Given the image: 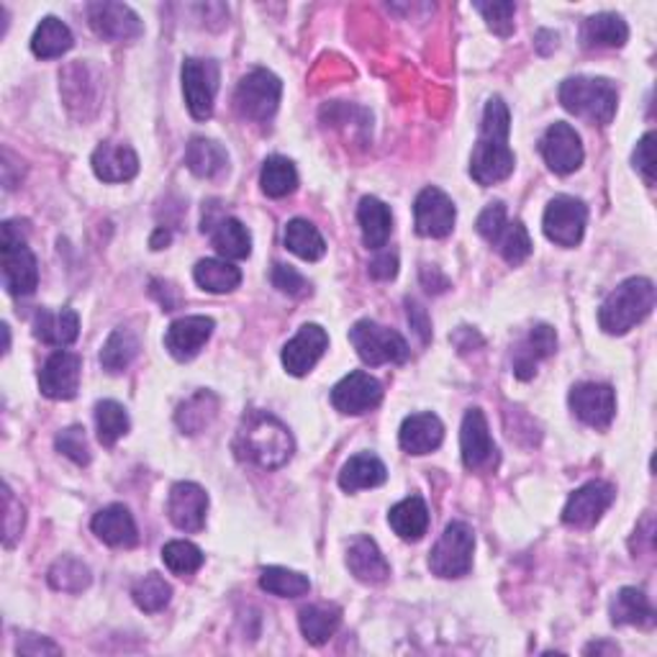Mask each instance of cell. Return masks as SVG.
<instances>
[{
    "label": "cell",
    "mask_w": 657,
    "mask_h": 657,
    "mask_svg": "<svg viewBox=\"0 0 657 657\" xmlns=\"http://www.w3.org/2000/svg\"><path fill=\"white\" fill-rule=\"evenodd\" d=\"M475 534L466 521H453L445 526L437 545L430 553V570L439 578H462L473 568Z\"/></svg>",
    "instance_id": "ba28073f"
},
{
    "label": "cell",
    "mask_w": 657,
    "mask_h": 657,
    "mask_svg": "<svg viewBox=\"0 0 657 657\" xmlns=\"http://www.w3.org/2000/svg\"><path fill=\"white\" fill-rule=\"evenodd\" d=\"M475 11L485 18V24L496 37H511L513 34V13H517V5L509 3V0H501V3H475Z\"/></svg>",
    "instance_id": "c3c4849f"
},
{
    "label": "cell",
    "mask_w": 657,
    "mask_h": 657,
    "mask_svg": "<svg viewBox=\"0 0 657 657\" xmlns=\"http://www.w3.org/2000/svg\"><path fill=\"white\" fill-rule=\"evenodd\" d=\"M442 439H445V426L434 413H413L398 432V442L409 455H430L439 449Z\"/></svg>",
    "instance_id": "484cf974"
},
{
    "label": "cell",
    "mask_w": 657,
    "mask_h": 657,
    "mask_svg": "<svg viewBox=\"0 0 657 657\" xmlns=\"http://www.w3.org/2000/svg\"><path fill=\"white\" fill-rule=\"evenodd\" d=\"M613 496H617V491H613L611 483H585L568 498L566 509H562V521L568 526H575V530H591V526H596L602 521L606 509L613 504Z\"/></svg>",
    "instance_id": "4fadbf2b"
},
{
    "label": "cell",
    "mask_w": 657,
    "mask_h": 657,
    "mask_svg": "<svg viewBox=\"0 0 657 657\" xmlns=\"http://www.w3.org/2000/svg\"><path fill=\"white\" fill-rule=\"evenodd\" d=\"M385 481H388V470H385L383 462L370 453L349 457L339 473V488L347 493L377 488V485H383Z\"/></svg>",
    "instance_id": "d6a6232c"
},
{
    "label": "cell",
    "mask_w": 657,
    "mask_h": 657,
    "mask_svg": "<svg viewBox=\"0 0 657 657\" xmlns=\"http://www.w3.org/2000/svg\"><path fill=\"white\" fill-rule=\"evenodd\" d=\"M88 24L106 41H134L141 37V18L124 3H90Z\"/></svg>",
    "instance_id": "d6986e66"
},
{
    "label": "cell",
    "mask_w": 657,
    "mask_h": 657,
    "mask_svg": "<svg viewBox=\"0 0 657 657\" xmlns=\"http://www.w3.org/2000/svg\"><path fill=\"white\" fill-rule=\"evenodd\" d=\"M260 588L277 598H301L311 591V581L303 573L288 568H265L260 575Z\"/></svg>",
    "instance_id": "7bdbcfd3"
},
{
    "label": "cell",
    "mask_w": 657,
    "mask_h": 657,
    "mask_svg": "<svg viewBox=\"0 0 657 657\" xmlns=\"http://www.w3.org/2000/svg\"><path fill=\"white\" fill-rule=\"evenodd\" d=\"M375 260H370L368 265V273L370 277H375V281H393L398 273V257L393 252H383V249H377Z\"/></svg>",
    "instance_id": "11a10c76"
},
{
    "label": "cell",
    "mask_w": 657,
    "mask_h": 657,
    "mask_svg": "<svg viewBox=\"0 0 657 657\" xmlns=\"http://www.w3.org/2000/svg\"><path fill=\"white\" fill-rule=\"evenodd\" d=\"M213 319L209 317H183L170 324L168 334H164V349L175 357L177 362H188L206 347V342L211 339Z\"/></svg>",
    "instance_id": "44dd1931"
},
{
    "label": "cell",
    "mask_w": 657,
    "mask_h": 657,
    "mask_svg": "<svg viewBox=\"0 0 657 657\" xmlns=\"http://www.w3.org/2000/svg\"><path fill=\"white\" fill-rule=\"evenodd\" d=\"M34 337L49 347H70L80 334V317L73 309L49 311L39 309L34 313Z\"/></svg>",
    "instance_id": "4316f807"
},
{
    "label": "cell",
    "mask_w": 657,
    "mask_h": 657,
    "mask_svg": "<svg viewBox=\"0 0 657 657\" xmlns=\"http://www.w3.org/2000/svg\"><path fill=\"white\" fill-rule=\"evenodd\" d=\"M203 553L193 542L173 540L162 547V562L173 570L175 575H193L203 566Z\"/></svg>",
    "instance_id": "bcb514c9"
},
{
    "label": "cell",
    "mask_w": 657,
    "mask_h": 657,
    "mask_svg": "<svg viewBox=\"0 0 657 657\" xmlns=\"http://www.w3.org/2000/svg\"><path fill=\"white\" fill-rule=\"evenodd\" d=\"M47 581L54 591H62V594H83L90 585L92 575L90 568L85 566L83 560H77L73 555H62L60 560H54L52 568H49Z\"/></svg>",
    "instance_id": "60d3db41"
},
{
    "label": "cell",
    "mask_w": 657,
    "mask_h": 657,
    "mask_svg": "<svg viewBox=\"0 0 657 657\" xmlns=\"http://www.w3.org/2000/svg\"><path fill=\"white\" fill-rule=\"evenodd\" d=\"M585 224H588V209L581 198L555 196L547 203L542 216V232L557 247H578L583 241Z\"/></svg>",
    "instance_id": "30bf717a"
},
{
    "label": "cell",
    "mask_w": 657,
    "mask_h": 657,
    "mask_svg": "<svg viewBox=\"0 0 657 657\" xmlns=\"http://www.w3.org/2000/svg\"><path fill=\"white\" fill-rule=\"evenodd\" d=\"M206 511H209V496L198 483L183 481L170 488L168 517L181 532H201L206 526Z\"/></svg>",
    "instance_id": "ffe728a7"
},
{
    "label": "cell",
    "mask_w": 657,
    "mask_h": 657,
    "mask_svg": "<svg viewBox=\"0 0 657 657\" xmlns=\"http://www.w3.org/2000/svg\"><path fill=\"white\" fill-rule=\"evenodd\" d=\"M221 83L219 62L188 57L183 62V92L190 116L196 121H209L213 116V103Z\"/></svg>",
    "instance_id": "9c48e42d"
},
{
    "label": "cell",
    "mask_w": 657,
    "mask_h": 657,
    "mask_svg": "<svg viewBox=\"0 0 657 657\" xmlns=\"http://www.w3.org/2000/svg\"><path fill=\"white\" fill-rule=\"evenodd\" d=\"M611 621L613 624L624 627H653L655 624V609L649 604V598L645 596V591L640 588H621L617 596L611 598Z\"/></svg>",
    "instance_id": "836d02e7"
},
{
    "label": "cell",
    "mask_w": 657,
    "mask_h": 657,
    "mask_svg": "<svg viewBox=\"0 0 657 657\" xmlns=\"http://www.w3.org/2000/svg\"><path fill=\"white\" fill-rule=\"evenodd\" d=\"M283 96V83L270 70H252L245 75L234 90V109L241 119L265 124L275 116Z\"/></svg>",
    "instance_id": "52a82bcc"
},
{
    "label": "cell",
    "mask_w": 657,
    "mask_h": 657,
    "mask_svg": "<svg viewBox=\"0 0 657 657\" xmlns=\"http://www.w3.org/2000/svg\"><path fill=\"white\" fill-rule=\"evenodd\" d=\"M83 360L75 352H64L57 349L54 355L47 357L45 368L39 373V391L41 396L52 398V401H73L80 388Z\"/></svg>",
    "instance_id": "9a60e30c"
},
{
    "label": "cell",
    "mask_w": 657,
    "mask_h": 657,
    "mask_svg": "<svg viewBox=\"0 0 657 657\" xmlns=\"http://www.w3.org/2000/svg\"><path fill=\"white\" fill-rule=\"evenodd\" d=\"M92 173L103 183H126L139 173V157L121 141H101L90 157Z\"/></svg>",
    "instance_id": "7402d4cb"
},
{
    "label": "cell",
    "mask_w": 657,
    "mask_h": 657,
    "mask_svg": "<svg viewBox=\"0 0 657 657\" xmlns=\"http://www.w3.org/2000/svg\"><path fill=\"white\" fill-rule=\"evenodd\" d=\"M137 355H139L137 334H134L132 328L119 326V328H113V332L109 334V339H106V345L101 349V365H103V370H109V373H113V375L124 373Z\"/></svg>",
    "instance_id": "74e56055"
},
{
    "label": "cell",
    "mask_w": 657,
    "mask_h": 657,
    "mask_svg": "<svg viewBox=\"0 0 657 657\" xmlns=\"http://www.w3.org/2000/svg\"><path fill=\"white\" fill-rule=\"evenodd\" d=\"M630 39V26L617 13H596L581 26V45L585 49H617Z\"/></svg>",
    "instance_id": "83f0119b"
},
{
    "label": "cell",
    "mask_w": 657,
    "mask_h": 657,
    "mask_svg": "<svg viewBox=\"0 0 657 657\" xmlns=\"http://www.w3.org/2000/svg\"><path fill=\"white\" fill-rule=\"evenodd\" d=\"M298 624L309 645H326L342 624V609L337 604H311L298 611Z\"/></svg>",
    "instance_id": "1f68e13d"
},
{
    "label": "cell",
    "mask_w": 657,
    "mask_h": 657,
    "mask_svg": "<svg viewBox=\"0 0 657 657\" xmlns=\"http://www.w3.org/2000/svg\"><path fill=\"white\" fill-rule=\"evenodd\" d=\"M557 349V334L549 324L532 326V332L526 334V339L521 342L517 355H513V375L519 381H532L537 375V362L545 357L555 355Z\"/></svg>",
    "instance_id": "d4e9b609"
},
{
    "label": "cell",
    "mask_w": 657,
    "mask_h": 657,
    "mask_svg": "<svg viewBox=\"0 0 657 657\" xmlns=\"http://www.w3.org/2000/svg\"><path fill=\"white\" fill-rule=\"evenodd\" d=\"M388 524L398 537L406 542H419L430 530V509H426L424 498L409 496L398 501L388 511Z\"/></svg>",
    "instance_id": "4dcf8cb0"
},
{
    "label": "cell",
    "mask_w": 657,
    "mask_h": 657,
    "mask_svg": "<svg viewBox=\"0 0 657 657\" xmlns=\"http://www.w3.org/2000/svg\"><path fill=\"white\" fill-rule=\"evenodd\" d=\"M219 411V398L209 391H198L196 396H190L188 401L181 404V409L175 413L177 426L183 434H198L211 424L213 417Z\"/></svg>",
    "instance_id": "ab89813d"
},
{
    "label": "cell",
    "mask_w": 657,
    "mask_h": 657,
    "mask_svg": "<svg viewBox=\"0 0 657 657\" xmlns=\"http://www.w3.org/2000/svg\"><path fill=\"white\" fill-rule=\"evenodd\" d=\"M211 245L224 260H247L252 255V234L239 219H221L211 226Z\"/></svg>",
    "instance_id": "e575fe53"
},
{
    "label": "cell",
    "mask_w": 657,
    "mask_h": 657,
    "mask_svg": "<svg viewBox=\"0 0 657 657\" xmlns=\"http://www.w3.org/2000/svg\"><path fill=\"white\" fill-rule=\"evenodd\" d=\"M54 445L64 457H70L75 466H88L90 462V447L83 426H67V430L57 434Z\"/></svg>",
    "instance_id": "681fc988"
},
{
    "label": "cell",
    "mask_w": 657,
    "mask_h": 657,
    "mask_svg": "<svg viewBox=\"0 0 657 657\" xmlns=\"http://www.w3.org/2000/svg\"><path fill=\"white\" fill-rule=\"evenodd\" d=\"M285 247L290 249L293 255L301 257L306 262H317L326 255V241L319 234V228L306 219H293L288 221L283 234Z\"/></svg>",
    "instance_id": "8d00e7d4"
},
{
    "label": "cell",
    "mask_w": 657,
    "mask_h": 657,
    "mask_svg": "<svg viewBox=\"0 0 657 657\" xmlns=\"http://www.w3.org/2000/svg\"><path fill=\"white\" fill-rule=\"evenodd\" d=\"M406 306H409V321H411V328H417V334L421 337V342H430L432 339V321L430 317H426V311L421 309V306L417 301H406Z\"/></svg>",
    "instance_id": "6f0895ef"
},
{
    "label": "cell",
    "mask_w": 657,
    "mask_h": 657,
    "mask_svg": "<svg viewBox=\"0 0 657 657\" xmlns=\"http://www.w3.org/2000/svg\"><path fill=\"white\" fill-rule=\"evenodd\" d=\"M273 285L290 298L311 296V283L306 281V277L298 273L296 268L283 265V262H277V265L273 268Z\"/></svg>",
    "instance_id": "816d5d0a"
},
{
    "label": "cell",
    "mask_w": 657,
    "mask_h": 657,
    "mask_svg": "<svg viewBox=\"0 0 657 657\" xmlns=\"http://www.w3.org/2000/svg\"><path fill=\"white\" fill-rule=\"evenodd\" d=\"M170 239H173V234H170V228L160 226V228H157V232L152 234V239H149V247H152V249H162V247H168V245H170Z\"/></svg>",
    "instance_id": "91938a15"
},
{
    "label": "cell",
    "mask_w": 657,
    "mask_h": 657,
    "mask_svg": "<svg viewBox=\"0 0 657 657\" xmlns=\"http://www.w3.org/2000/svg\"><path fill=\"white\" fill-rule=\"evenodd\" d=\"M583 653L585 655H594V653L596 655H604V653L606 655H619V647L617 645H609V642H591V645L585 647Z\"/></svg>",
    "instance_id": "680465c9"
},
{
    "label": "cell",
    "mask_w": 657,
    "mask_h": 657,
    "mask_svg": "<svg viewBox=\"0 0 657 657\" xmlns=\"http://www.w3.org/2000/svg\"><path fill=\"white\" fill-rule=\"evenodd\" d=\"M511 116L501 98H491L485 103L481 134H478L473 157H470V175L478 185L488 188L506 181L517 168V157L509 147Z\"/></svg>",
    "instance_id": "6da1fadb"
},
{
    "label": "cell",
    "mask_w": 657,
    "mask_h": 657,
    "mask_svg": "<svg viewBox=\"0 0 657 657\" xmlns=\"http://www.w3.org/2000/svg\"><path fill=\"white\" fill-rule=\"evenodd\" d=\"M634 170H640V175L645 177L647 185H655V132H647L640 139L637 149L632 154Z\"/></svg>",
    "instance_id": "db71d44e"
},
{
    "label": "cell",
    "mask_w": 657,
    "mask_h": 657,
    "mask_svg": "<svg viewBox=\"0 0 657 657\" xmlns=\"http://www.w3.org/2000/svg\"><path fill=\"white\" fill-rule=\"evenodd\" d=\"M62 647L54 645L52 640L47 637H34V634H28L18 642V655H60Z\"/></svg>",
    "instance_id": "9f6ffc18"
},
{
    "label": "cell",
    "mask_w": 657,
    "mask_h": 657,
    "mask_svg": "<svg viewBox=\"0 0 657 657\" xmlns=\"http://www.w3.org/2000/svg\"><path fill=\"white\" fill-rule=\"evenodd\" d=\"M457 209L453 198L439 188H424L413 203V224L417 234L426 239H445L453 234Z\"/></svg>",
    "instance_id": "8fae6325"
},
{
    "label": "cell",
    "mask_w": 657,
    "mask_h": 657,
    "mask_svg": "<svg viewBox=\"0 0 657 657\" xmlns=\"http://www.w3.org/2000/svg\"><path fill=\"white\" fill-rule=\"evenodd\" d=\"M234 453L239 460L252 462L257 468L277 470L288 466L293 457V437L288 426L273 413L249 411L234 437Z\"/></svg>",
    "instance_id": "7a4b0ae2"
},
{
    "label": "cell",
    "mask_w": 657,
    "mask_h": 657,
    "mask_svg": "<svg viewBox=\"0 0 657 657\" xmlns=\"http://www.w3.org/2000/svg\"><path fill=\"white\" fill-rule=\"evenodd\" d=\"M562 109L581 116L591 124L606 126L617 116V88L604 77H568L560 85Z\"/></svg>",
    "instance_id": "5b68a950"
},
{
    "label": "cell",
    "mask_w": 657,
    "mask_h": 657,
    "mask_svg": "<svg viewBox=\"0 0 657 657\" xmlns=\"http://www.w3.org/2000/svg\"><path fill=\"white\" fill-rule=\"evenodd\" d=\"M570 409L583 424L594 430H609L617 417V393L606 383H578L570 391Z\"/></svg>",
    "instance_id": "2e32d148"
},
{
    "label": "cell",
    "mask_w": 657,
    "mask_h": 657,
    "mask_svg": "<svg viewBox=\"0 0 657 657\" xmlns=\"http://www.w3.org/2000/svg\"><path fill=\"white\" fill-rule=\"evenodd\" d=\"M655 309V283L649 277H630L617 285L598 309V326L611 337H624Z\"/></svg>",
    "instance_id": "3957f363"
},
{
    "label": "cell",
    "mask_w": 657,
    "mask_h": 657,
    "mask_svg": "<svg viewBox=\"0 0 657 657\" xmlns=\"http://www.w3.org/2000/svg\"><path fill=\"white\" fill-rule=\"evenodd\" d=\"M506 224H509V221H506V206L501 201H496V203L485 206L483 213L475 221V228L485 241L496 245V239L501 237Z\"/></svg>",
    "instance_id": "f5cc1de1"
},
{
    "label": "cell",
    "mask_w": 657,
    "mask_h": 657,
    "mask_svg": "<svg viewBox=\"0 0 657 657\" xmlns=\"http://www.w3.org/2000/svg\"><path fill=\"white\" fill-rule=\"evenodd\" d=\"M383 401V385L373 375L355 370L347 377L334 385L332 406L347 417H362V413L373 411Z\"/></svg>",
    "instance_id": "e0dca14e"
},
{
    "label": "cell",
    "mask_w": 657,
    "mask_h": 657,
    "mask_svg": "<svg viewBox=\"0 0 657 657\" xmlns=\"http://www.w3.org/2000/svg\"><path fill=\"white\" fill-rule=\"evenodd\" d=\"M128 413L119 401L96 404V430L103 447H113L128 432Z\"/></svg>",
    "instance_id": "ee69618b"
},
{
    "label": "cell",
    "mask_w": 657,
    "mask_h": 657,
    "mask_svg": "<svg viewBox=\"0 0 657 657\" xmlns=\"http://www.w3.org/2000/svg\"><path fill=\"white\" fill-rule=\"evenodd\" d=\"M193 277H196L198 288L206 293H216V296L237 290L241 283L239 268H234L226 260H201L193 268Z\"/></svg>",
    "instance_id": "f35d334b"
},
{
    "label": "cell",
    "mask_w": 657,
    "mask_h": 657,
    "mask_svg": "<svg viewBox=\"0 0 657 657\" xmlns=\"http://www.w3.org/2000/svg\"><path fill=\"white\" fill-rule=\"evenodd\" d=\"M185 164H188V170L196 177L216 181V177H221L228 170V154L219 141L196 137L185 147Z\"/></svg>",
    "instance_id": "f546056e"
},
{
    "label": "cell",
    "mask_w": 657,
    "mask_h": 657,
    "mask_svg": "<svg viewBox=\"0 0 657 657\" xmlns=\"http://www.w3.org/2000/svg\"><path fill=\"white\" fill-rule=\"evenodd\" d=\"M357 221L362 228V241L368 249H383L393 232V213L381 198L365 196L357 206Z\"/></svg>",
    "instance_id": "f1b7e54d"
},
{
    "label": "cell",
    "mask_w": 657,
    "mask_h": 657,
    "mask_svg": "<svg viewBox=\"0 0 657 657\" xmlns=\"http://www.w3.org/2000/svg\"><path fill=\"white\" fill-rule=\"evenodd\" d=\"M540 152L545 157L547 168L557 175L575 173L585 157L581 134H578L570 124H562V121H557V124H553L545 134H542Z\"/></svg>",
    "instance_id": "5bb4252c"
},
{
    "label": "cell",
    "mask_w": 657,
    "mask_h": 657,
    "mask_svg": "<svg viewBox=\"0 0 657 657\" xmlns=\"http://www.w3.org/2000/svg\"><path fill=\"white\" fill-rule=\"evenodd\" d=\"M260 185H262V193L270 198L290 196V193L298 188L296 164H293L288 157H281V154L268 157L265 164H262Z\"/></svg>",
    "instance_id": "b9f144b4"
},
{
    "label": "cell",
    "mask_w": 657,
    "mask_h": 657,
    "mask_svg": "<svg viewBox=\"0 0 657 657\" xmlns=\"http://www.w3.org/2000/svg\"><path fill=\"white\" fill-rule=\"evenodd\" d=\"M90 530L109 547H134L139 542L137 524L124 504H111L98 511L90 521Z\"/></svg>",
    "instance_id": "603a6c76"
},
{
    "label": "cell",
    "mask_w": 657,
    "mask_h": 657,
    "mask_svg": "<svg viewBox=\"0 0 657 657\" xmlns=\"http://www.w3.org/2000/svg\"><path fill=\"white\" fill-rule=\"evenodd\" d=\"M347 568L360 583L381 585L391 578V566L373 537H357L347 549Z\"/></svg>",
    "instance_id": "cb8c5ba5"
},
{
    "label": "cell",
    "mask_w": 657,
    "mask_h": 657,
    "mask_svg": "<svg viewBox=\"0 0 657 657\" xmlns=\"http://www.w3.org/2000/svg\"><path fill=\"white\" fill-rule=\"evenodd\" d=\"M498 252L506 262H509L511 268L521 265V262L526 260V257L532 255V239L530 232H526V226L521 224V221H513V224H506L501 237L496 239Z\"/></svg>",
    "instance_id": "7dc6e473"
},
{
    "label": "cell",
    "mask_w": 657,
    "mask_h": 657,
    "mask_svg": "<svg viewBox=\"0 0 657 657\" xmlns=\"http://www.w3.org/2000/svg\"><path fill=\"white\" fill-rule=\"evenodd\" d=\"M21 226V221H5L0 228V265L11 296H32L39 285V262L26 245V228Z\"/></svg>",
    "instance_id": "277c9868"
},
{
    "label": "cell",
    "mask_w": 657,
    "mask_h": 657,
    "mask_svg": "<svg viewBox=\"0 0 657 657\" xmlns=\"http://www.w3.org/2000/svg\"><path fill=\"white\" fill-rule=\"evenodd\" d=\"M349 342L360 355V360L370 368L377 365H398V362L409 360L411 349L396 328H388L377 321L362 319L349 328Z\"/></svg>",
    "instance_id": "8992f818"
},
{
    "label": "cell",
    "mask_w": 657,
    "mask_h": 657,
    "mask_svg": "<svg viewBox=\"0 0 657 657\" xmlns=\"http://www.w3.org/2000/svg\"><path fill=\"white\" fill-rule=\"evenodd\" d=\"M3 504H5V519H3V545L5 547H13L21 537V532H24V524H26V511L24 506H21V501L16 496H13V491L5 485L3 488Z\"/></svg>",
    "instance_id": "f907efd6"
},
{
    "label": "cell",
    "mask_w": 657,
    "mask_h": 657,
    "mask_svg": "<svg viewBox=\"0 0 657 657\" xmlns=\"http://www.w3.org/2000/svg\"><path fill=\"white\" fill-rule=\"evenodd\" d=\"M73 47L75 39L70 26L54 16L41 18V24L32 37V52L41 57V60H54V57L67 54Z\"/></svg>",
    "instance_id": "d590c367"
},
{
    "label": "cell",
    "mask_w": 657,
    "mask_h": 657,
    "mask_svg": "<svg viewBox=\"0 0 657 657\" xmlns=\"http://www.w3.org/2000/svg\"><path fill=\"white\" fill-rule=\"evenodd\" d=\"M132 598L141 611L157 613L170 604V598H173V585L164 581L162 575L149 573V575L141 578L137 585H134Z\"/></svg>",
    "instance_id": "f6af8a7d"
},
{
    "label": "cell",
    "mask_w": 657,
    "mask_h": 657,
    "mask_svg": "<svg viewBox=\"0 0 657 657\" xmlns=\"http://www.w3.org/2000/svg\"><path fill=\"white\" fill-rule=\"evenodd\" d=\"M328 347V334L319 324H303L288 345L283 347V368L293 377L309 375Z\"/></svg>",
    "instance_id": "ac0fdd59"
},
{
    "label": "cell",
    "mask_w": 657,
    "mask_h": 657,
    "mask_svg": "<svg viewBox=\"0 0 657 657\" xmlns=\"http://www.w3.org/2000/svg\"><path fill=\"white\" fill-rule=\"evenodd\" d=\"M460 453H462V466L468 470H493L498 466V449L496 442L491 437L488 421L481 409H470L462 419L460 430Z\"/></svg>",
    "instance_id": "7c38bea8"
}]
</instances>
